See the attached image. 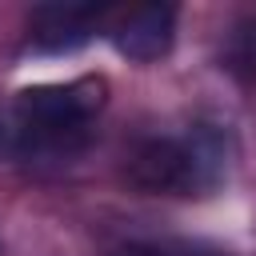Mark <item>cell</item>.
I'll use <instances>...</instances> for the list:
<instances>
[{
	"label": "cell",
	"mask_w": 256,
	"mask_h": 256,
	"mask_svg": "<svg viewBox=\"0 0 256 256\" xmlns=\"http://www.w3.org/2000/svg\"><path fill=\"white\" fill-rule=\"evenodd\" d=\"M108 100L100 76H80L68 84H40L16 92L0 104L4 156L16 160H68L92 140V124Z\"/></svg>",
	"instance_id": "6da1fadb"
},
{
	"label": "cell",
	"mask_w": 256,
	"mask_h": 256,
	"mask_svg": "<svg viewBox=\"0 0 256 256\" xmlns=\"http://www.w3.org/2000/svg\"><path fill=\"white\" fill-rule=\"evenodd\" d=\"M112 256H216V252H200V248H180V252H168V248H152V244H128Z\"/></svg>",
	"instance_id": "8992f818"
},
{
	"label": "cell",
	"mask_w": 256,
	"mask_h": 256,
	"mask_svg": "<svg viewBox=\"0 0 256 256\" xmlns=\"http://www.w3.org/2000/svg\"><path fill=\"white\" fill-rule=\"evenodd\" d=\"M228 72H236L240 80H256V20L240 24L228 40V56H224Z\"/></svg>",
	"instance_id": "5b68a950"
},
{
	"label": "cell",
	"mask_w": 256,
	"mask_h": 256,
	"mask_svg": "<svg viewBox=\"0 0 256 256\" xmlns=\"http://www.w3.org/2000/svg\"><path fill=\"white\" fill-rule=\"evenodd\" d=\"M112 8L104 4H40L28 20V40L36 52H72L108 28Z\"/></svg>",
	"instance_id": "277c9868"
},
{
	"label": "cell",
	"mask_w": 256,
	"mask_h": 256,
	"mask_svg": "<svg viewBox=\"0 0 256 256\" xmlns=\"http://www.w3.org/2000/svg\"><path fill=\"white\" fill-rule=\"evenodd\" d=\"M232 136L220 124L144 136L128 156V180L148 196H208L228 180Z\"/></svg>",
	"instance_id": "7a4b0ae2"
},
{
	"label": "cell",
	"mask_w": 256,
	"mask_h": 256,
	"mask_svg": "<svg viewBox=\"0 0 256 256\" xmlns=\"http://www.w3.org/2000/svg\"><path fill=\"white\" fill-rule=\"evenodd\" d=\"M104 36L112 40V48L136 64H152L160 56H168L172 40H176V8L172 4H140V8H124L108 16Z\"/></svg>",
	"instance_id": "3957f363"
}]
</instances>
